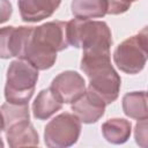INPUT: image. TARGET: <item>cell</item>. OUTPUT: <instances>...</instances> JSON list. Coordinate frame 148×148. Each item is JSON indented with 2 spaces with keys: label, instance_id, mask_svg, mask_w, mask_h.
<instances>
[{
  "label": "cell",
  "instance_id": "cell-1",
  "mask_svg": "<svg viewBox=\"0 0 148 148\" xmlns=\"http://www.w3.org/2000/svg\"><path fill=\"white\" fill-rule=\"evenodd\" d=\"M68 46L67 22H45L30 28L18 59L27 60L38 71H46L56 64L57 53L66 50Z\"/></svg>",
  "mask_w": 148,
  "mask_h": 148
},
{
  "label": "cell",
  "instance_id": "cell-2",
  "mask_svg": "<svg viewBox=\"0 0 148 148\" xmlns=\"http://www.w3.org/2000/svg\"><path fill=\"white\" fill-rule=\"evenodd\" d=\"M80 68L89 79L88 89L98 95L106 105L118 98L121 79L111 65L110 50L83 51Z\"/></svg>",
  "mask_w": 148,
  "mask_h": 148
},
{
  "label": "cell",
  "instance_id": "cell-3",
  "mask_svg": "<svg viewBox=\"0 0 148 148\" xmlns=\"http://www.w3.org/2000/svg\"><path fill=\"white\" fill-rule=\"evenodd\" d=\"M68 43L73 47L83 51L110 50L112 34L104 21L73 18L67 21Z\"/></svg>",
  "mask_w": 148,
  "mask_h": 148
},
{
  "label": "cell",
  "instance_id": "cell-4",
  "mask_svg": "<svg viewBox=\"0 0 148 148\" xmlns=\"http://www.w3.org/2000/svg\"><path fill=\"white\" fill-rule=\"evenodd\" d=\"M37 81V68H35L27 60H13L7 68L6 75V102L12 104H28L35 92Z\"/></svg>",
  "mask_w": 148,
  "mask_h": 148
},
{
  "label": "cell",
  "instance_id": "cell-5",
  "mask_svg": "<svg viewBox=\"0 0 148 148\" xmlns=\"http://www.w3.org/2000/svg\"><path fill=\"white\" fill-rule=\"evenodd\" d=\"M148 34L147 27L142 28L136 35L123 40L113 51L114 65L126 74L140 73L147 62Z\"/></svg>",
  "mask_w": 148,
  "mask_h": 148
},
{
  "label": "cell",
  "instance_id": "cell-6",
  "mask_svg": "<svg viewBox=\"0 0 148 148\" xmlns=\"http://www.w3.org/2000/svg\"><path fill=\"white\" fill-rule=\"evenodd\" d=\"M81 121L71 112H62L44 127V142L50 148H66L75 145L81 134Z\"/></svg>",
  "mask_w": 148,
  "mask_h": 148
},
{
  "label": "cell",
  "instance_id": "cell-7",
  "mask_svg": "<svg viewBox=\"0 0 148 148\" xmlns=\"http://www.w3.org/2000/svg\"><path fill=\"white\" fill-rule=\"evenodd\" d=\"M50 89L62 104H73L86 91V81L77 72L65 71L52 80Z\"/></svg>",
  "mask_w": 148,
  "mask_h": 148
},
{
  "label": "cell",
  "instance_id": "cell-8",
  "mask_svg": "<svg viewBox=\"0 0 148 148\" xmlns=\"http://www.w3.org/2000/svg\"><path fill=\"white\" fill-rule=\"evenodd\" d=\"M106 104L90 89H86L83 95L72 104L71 110L83 124H94L99 120L105 112Z\"/></svg>",
  "mask_w": 148,
  "mask_h": 148
},
{
  "label": "cell",
  "instance_id": "cell-9",
  "mask_svg": "<svg viewBox=\"0 0 148 148\" xmlns=\"http://www.w3.org/2000/svg\"><path fill=\"white\" fill-rule=\"evenodd\" d=\"M31 27H3L0 28V59L20 58Z\"/></svg>",
  "mask_w": 148,
  "mask_h": 148
},
{
  "label": "cell",
  "instance_id": "cell-10",
  "mask_svg": "<svg viewBox=\"0 0 148 148\" xmlns=\"http://www.w3.org/2000/svg\"><path fill=\"white\" fill-rule=\"evenodd\" d=\"M61 0H17L21 18L24 22H39L53 15Z\"/></svg>",
  "mask_w": 148,
  "mask_h": 148
},
{
  "label": "cell",
  "instance_id": "cell-11",
  "mask_svg": "<svg viewBox=\"0 0 148 148\" xmlns=\"http://www.w3.org/2000/svg\"><path fill=\"white\" fill-rule=\"evenodd\" d=\"M7 143L12 148L36 147L39 145V136L35 127L29 120H23L8 126L6 130Z\"/></svg>",
  "mask_w": 148,
  "mask_h": 148
},
{
  "label": "cell",
  "instance_id": "cell-12",
  "mask_svg": "<svg viewBox=\"0 0 148 148\" xmlns=\"http://www.w3.org/2000/svg\"><path fill=\"white\" fill-rule=\"evenodd\" d=\"M101 130L108 142L112 145H123L131 136L132 124L125 118H111L102 124Z\"/></svg>",
  "mask_w": 148,
  "mask_h": 148
},
{
  "label": "cell",
  "instance_id": "cell-13",
  "mask_svg": "<svg viewBox=\"0 0 148 148\" xmlns=\"http://www.w3.org/2000/svg\"><path fill=\"white\" fill-rule=\"evenodd\" d=\"M62 103L56 97L50 88L42 89L32 102V114L38 120H46L57 111L61 110Z\"/></svg>",
  "mask_w": 148,
  "mask_h": 148
},
{
  "label": "cell",
  "instance_id": "cell-14",
  "mask_svg": "<svg viewBox=\"0 0 148 148\" xmlns=\"http://www.w3.org/2000/svg\"><path fill=\"white\" fill-rule=\"evenodd\" d=\"M121 104H123V111L127 117L136 120L148 118L147 92L145 90L126 92L123 97Z\"/></svg>",
  "mask_w": 148,
  "mask_h": 148
},
{
  "label": "cell",
  "instance_id": "cell-15",
  "mask_svg": "<svg viewBox=\"0 0 148 148\" xmlns=\"http://www.w3.org/2000/svg\"><path fill=\"white\" fill-rule=\"evenodd\" d=\"M71 10L76 18H99L106 15V0H73Z\"/></svg>",
  "mask_w": 148,
  "mask_h": 148
},
{
  "label": "cell",
  "instance_id": "cell-16",
  "mask_svg": "<svg viewBox=\"0 0 148 148\" xmlns=\"http://www.w3.org/2000/svg\"><path fill=\"white\" fill-rule=\"evenodd\" d=\"M3 121H5V130L18 121L30 120V112L28 104H12V103H3L0 108Z\"/></svg>",
  "mask_w": 148,
  "mask_h": 148
},
{
  "label": "cell",
  "instance_id": "cell-17",
  "mask_svg": "<svg viewBox=\"0 0 148 148\" xmlns=\"http://www.w3.org/2000/svg\"><path fill=\"white\" fill-rule=\"evenodd\" d=\"M106 2H108L106 14L109 15H119L126 13L132 5V2L128 0H106Z\"/></svg>",
  "mask_w": 148,
  "mask_h": 148
},
{
  "label": "cell",
  "instance_id": "cell-18",
  "mask_svg": "<svg viewBox=\"0 0 148 148\" xmlns=\"http://www.w3.org/2000/svg\"><path fill=\"white\" fill-rule=\"evenodd\" d=\"M134 138L140 147H147V119L138 120L134 128Z\"/></svg>",
  "mask_w": 148,
  "mask_h": 148
},
{
  "label": "cell",
  "instance_id": "cell-19",
  "mask_svg": "<svg viewBox=\"0 0 148 148\" xmlns=\"http://www.w3.org/2000/svg\"><path fill=\"white\" fill-rule=\"evenodd\" d=\"M13 14V7L9 0H0V24L7 22Z\"/></svg>",
  "mask_w": 148,
  "mask_h": 148
},
{
  "label": "cell",
  "instance_id": "cell-20",
  "mask_svg": "<svg viewBox=\"0 0 148 148\" xmlns=\"http://www.w3.org/2000/svg\"><path fill=\"white\" fill-rule=\"evenodd\" d=\"M5 131V121H3V116H2V112L0 110V133Z\"/></svg>",
  "mask_w": 148,
  "mask_h": 148
},
{
  "label": "cell",
  "instance_id": "cell-21",
  "mask_svg": "<svg viewBox=\"0 0 148 148\" xmlns=\"http://www.w3.org/2000/svg\"><path fill=\"white\" fill-rule=\"evenodd\" d=\"M3 146H5V143H3V141H2V139H1V138H0V147H1V148H2V147H3Z\"/></svg>",
  "mask_w": 148,
  "mask_h": 148
},
{
  "label": "cell",
  "instance_id": "cell-22",
  "mask_svg": "<svg viewBox=\"0 0 148 148\" xmlns=\"http://www.w3.org/2000/svg\"><path fill=\"white\" fill-rule=\"evenodd\" d=\"M128 1H131V2H134V1H138V0H128Z\"/></svg>",
  "mask_w": 148,
  "mask_h": 148
}]
</instances>
